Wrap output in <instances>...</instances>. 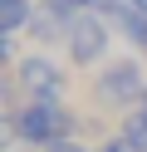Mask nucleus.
Returning a JSON list of instances; mask_svg holds the SVG:
<instances>
[{
  "mask_svg": "<svg viewBox=\"0 0 147 152\" xmlns=\"http://www.w3.org/2000/svg\"><path fill=\"white\" fill-rule=\"evenodd\" d=\"M113 20H118V34H123L132 49H147V15L137 10L132 0H123V5H118V10H113Z\"/></svg>",
  "mask_w": 147,
  "mask_h": 152,
  "instance_id": "obj_5",
  "label": "nucleus"
},
{
  "mask_svg": "<svg viewBox=\"0 0 147 152\" xmlns=\"http://www.w3.org/2000/svg\"><path fill=\"white\" fill-rule=\"evenodd\" d=\"M93 98L103 103V108H123V113H132L137 103L147 98V74H142V64H137L132 54L108 59L103 69H98V79H93Z\"/></svg>",
  "mask_w": 147,
  "mask_h": 152,
  "instance_id": "obj_2",
  "label": "nucleus"
},
{
  "mask_svg": "<svg viewBox=\"0 0 147 152\" xmlns=\"http://www.w3.org/2000/svg\"><path fill=\"white\" fill-rule=\"evenodd\" d=\"M15 88H25L29 103H64L69 74L59 69L44 49H34V54H20L15 59Z\"/></svg>",
  "mask_w": 147,
  "mask_h": 152,
  "instance_id": "obj_3",
  "label": "nucleus"
},
{
  "mask_svg": "<svg viewBox=\"0 0 147 152\" xmlns=\"http://www.w3.org/2000/svg\"><path fill=\"white\" fill-rule=\"evenodd\" d=\"M132 5H137V10H142V15H147V0H132Z\"/></svg>",
  "mask_w": 147,
  "mask_h": 152,
  "instance_id": "obj_10",
  "label": "nucleus"
},
{
  "mask_svg": "<svg viewBox=\"0 0 147 152\" xmlns=\"http://www.w3.org/2000/svg\"><path fill=\"white\" fill-rule=\"evenodd\" d=\"M44 152H88L78 137H64V142H54V147H44Z\"/></svg>",
  "mask_w": 147,
  "mask_h": 152,
  "instance_id": "obj_8",
  "label": "nucleus"
},
{
  "mask_svg": "<svg viewBox=\"0 0 147 152\" xmlns=\"http://www.w3.org/2000/svg\"><path fill=\"white\" fill-rule=\"evenodd\" d=\"M98 152H137V147H132V142H127V137H108V142H103V147H98Z\"/></svg>",
  "mask_w": 147,
  "mask_h": 152,
  "instance_id": "obj_7",
  "label": "nucleus"
},
{
  "mask_svg": "<svg viewBox=\"0 0 147 152\" xmlns=\"http://www.w3.org/2000/svg\"><path fill=\"white\" fill-rule=\"evenodd\" d=\"M5 128H10V137H15V142L44 152V147H54V142L74 137L78 118L64 108V103H25L20 113H10V118H5Z\"/></svg>",
  "mask_w": 147,
  "mask_h": 152,
  "instance_id": "obj_1",
  "label": "nucleus"
},
{
  "mask_svg": "<svg viewBox=\"0 0 147 152\" xmlns=\"http://www.w3.org/2000/svg\"><path fill=\"white\" fill-rule=\"evenodd\" d=\"M64 49H69V59H74L78 69H88V64H103V59H108V49H113V30H108V20H103L98 10H83L74 25H69Z\"/></svg>",
  "mask_w": 147,
  "mask_h": 152,
  "instance_id": "obj_4",
  "label": "nucleus"
},
{
  "mask_svg": "<svg viewBox=\"0 0 147 152\" xmlns=\"http://www.w3.org/2000/svg\"><path fill=\"white\" fill-rule=\"evenodd\" d=\"M34 25V0H0V34H20Z\"/></svg>",
  "mask_w": 147,
  "mask_h": 152,
  "instance_id": "obj_6",
  "label": "nucleus"
},
{
  "mask_svg": "<svg viewBox=\"0 0 147 152\" xmlns=\"http://www.w3.org/2000/svg\"><path fill=\"white\" fill-rule=\"evenodd\" d=\"M0 59H15V34H0Z\"/></svg>",
  "mask_w": 147,
  "mask_h": 152,
  "instance_id": "obj_9",
  "label": "nucleus"
}]
</instances>
